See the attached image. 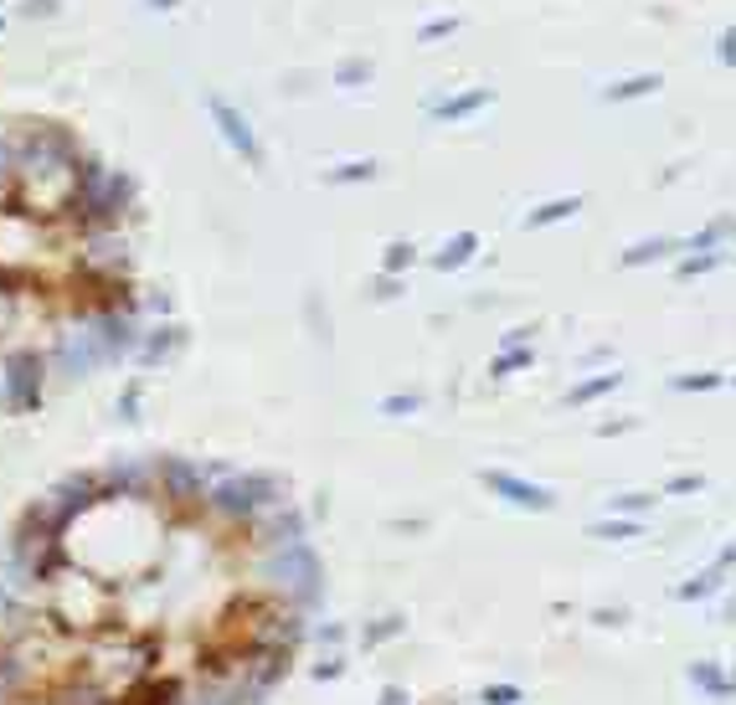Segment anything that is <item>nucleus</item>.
I'll use <instances>...</instances> for the list:
<instances>
[{"label":"nucleus","mask_w":736,"mask_h":705,"mask_svg":"<svg viewBox=\"0 0 736 705\" xmlns=\"http://www.w3.org/2000/svg\"><path fill=\"white\" fill-rule=\"evenodd\" d=\"M37 607L73 639H88L103 624H118V588H109L103 577L62 562L37 592Z\"/></svg>","instance_id":"f257e3e1"},{"label":"nucleus","mask_w":736,"mask_h":705,"mask_svg":"<svg viewBox=\"0 0 736 705\" xmlns=\"http://www.w3.org/2000/svg\"><path fill=\"white\" fill-rule=\"evenodd\" d=\"M252 577L258 588L289 603L294 613H314L320 592H325V562L310 541H294V546H273V551H252Z\"/></svg>","instance_id":"f03ea898"},{"label":"nucleus","mask_w":736,"mask_h":705,"mask_svg":"<svg viewBox=\"0 0 736 705\" xmlns=\"http://www.w3.org/2000/svg\"><path fill=\"white\" fill-rule=\"evenodd\" d=\"M135 201H139V186L129 171L103 165L98 155H83L67 222H73V227H114V222H124V216L135 212Z\"/></svg>","instance_id":"7ed1b4c3"},{"label":"nucleus","mask_w":736,"mask_h":705,"mask_svg":"<svg viewBox=\"0 0 736 705\" xmlns=\"http://www.w3.org/2000/svg\"><path fill=\"white\" fill-rule=\"evenodd\" d=\"M284 505V484L273 474H222L207 484V500H201V515L222 530H248L252 515Z\"/></svg>","instance_id":"20e7f679"},{"label":"nucleus","mask_w":736,"mask_h":705,"mask_svg":"<svg viewBox=\"0 0 736 705\" xmlns=\"http://www.w3.org/2000/svg\"><path fill=\"white\" fill-rule=\"evenodd\" d=\"M47 355L37 345H16L0 355V387H5V412L11 417H32L47 402Z\"/></svg>","instance_id":"39448f33"},{"label":"nucleus","mask_w":736,"mask_h":705,"mask_svg":"<svg viewBox=\"0 0 736 705\" xmlns=\"http://www.w3.org/2000/svg\"><path fill=\"white\" fill-rule=\"evenodd\" d=\"M47 372L58 376V381H83V376H93L109 366V355H103V345H98V335L88 330V319H73V325H58V335H52V345H47Z\"/></svg>","instance_id":"423d86ee"},{"label":"nucleus","mask_w":736,"mask_h":705,"mask_svg":"<svg viewBox=\"0 0 736 705\" xmlns=\"http://www.w3.org/2000/svg\"><path fill=\"white\" fill-rule=\"evenodd\" d=\"M227 469H207V464H196V458H180V453H160L155 458V494L160 505L180 515V509H201L207 500V484L222 479Z\"/></svg>","instance_id":"0eeeda50"},{"label":"nucleus","mask_w":736,"mask_h":705,"mask_svg":"<svg viewBox=\"0 0 736 705\" xmlns=\"http://www.w3.org/2000/svg\"><path fill=\"white\" fill-rule=\"evenodd\" d=\"M207 114H212L216 135H222V144H227L237 160H248V165H263V144H258V129H252L248 114H242L233 99H222V93H207Z\"/></svg>","instance_id":"6e6552de"},{"label":"nucleus","mask_w":736,"mask_h":705,"mask_svg":"<svg viewBox=\"0 0 736 705\" xmlns=\"http://www.w3.org/2000/svg\"><path fill=\"white\" fill-rule=\"evenodd\" d=\"M479 484L495 500H504V505H515V509H531V515L557 509V494L546 490V484H531V479H521V474H510V469H479Z\"/></svg>","instance_id":"1a4fd4ad"},{"label":"nucleus","mask_w":736,"mask_h":705,"mask_svg":"<svg viewBox=\"0 0 736 705\" xmlns=\"http://www.w3.org/2000/svg\"><path fill=\"white\" fill-rule=\"evenodd\" d=\"M186 345H191V330H186V325H175V319H155V325H145V335H139L135 361L145 366V372H165L171 361H180Z\"/></svg>","instance_id":"9d476101"},{"label":"nucleus","mask_w":736,"mask_h":705,"mask_svg":"<svg viewBox=\"0 0 736 705\" xmlns=\"http://www.w3.org/2000/svg\"><path fill=\"white\" fill-rule=\"evenodd\" d=\"M103 479V494H129V500H160L155 494V458H139V453H124L109 469H98Z\"/></svg>","instance_id":"9b49d317"},{"label":"nucleus","mask_w":736,"mask_h":705,"mask_svg":"<svg viewBox=\"0 0 736 705\" xmlns=\"http://www.w3.org/2000/svg\"><path fill=\"white\" fill-rule=\"evenodd\" d=\"M489 103H495V88H464V93H448V99H433V103H427V114L438 118V124H459V118L485 114Z\"/></svg>","instance_id":"f8f14e48"},{"label":"nucleus","mask_w":736,"mask_h":705,"mask_svg":"<svg viewBox=\"0 0 736 705\" xmlns=\"http://www.w3.org/2000/svg\"><path fill=\"white\" fill-rule=\"evenodd\" d=\"M726 571H732V546L716 551V567H711V571H696L690 582H679L675 597H679V603H706V597H716L721 582H726Z\"/></svg>","instance_id":"ddd939ff"},{"label":"nucleus","mask_w":736,"mask_h":705,"mask_svg":"<svg viewBox=\"0 0 736 705\" xmlns=\"http://www.w3.org/2000/svg\"><path fill=\"white\" fill-rule=\"evenodd\" d=\"M685 675H690V685H696L706 701H732V675H726L716 659H696Z\"/></svg>","instance_id":"4468645a"},{"label":"nucleus","mask_w":736,"mask_h":705,"mask_svg":"<svg viewBox=\"0 0 736 705\" xmlns=\"http://www.w3.org/2000/svg\"><path fill=\"white\" fill-rule=\"evenodd\" d=\"M474 253H479V232H453L444 242V253H433V268L438 274H459V268L474 263Z\"/></svg>","instance_id":"2eb2a0df"},{"label":"nucleus","mask_w":736,"mask_h":705,"mask_svg":"<svg viewBox=\"0 0 736 705\" xmlns=\"http://www.w3.org/2000/svg\"><path fill=\"white\" fill-rule=\"evenodd\" d=\"M623 387V372H598V376H582L577 387L566 392V407H592L602 396H613Z\"/></svg>","instance_id":"dca6fc26"},{"label":"nucleus","mask_w":736,"mask_h":705,"mask_svg":"<svg viewBox=\"0 0 736 705\" xmlns=\"http://www.w3.org/2000/svg\"><path fill=\"white\" fill-rule=\"evenodd\" d=\"M659 88H664L659 73H634V78H623V83H608V88H602V103H634V99L659 93Z\"/></svg>","instance_id":"f3484780"},{"label":"nucleus","mask_w":736,"mask_h":705,"mask_svg":"<svg viewBox=\"0 0 736 705\" xmlns=\"http://www.w3.org/2000/svg\"><path fill=\"white\" fill-rule=\"evenodd\" d=\"M670 253H679L675 237H644V242H634V248H623L619 263L623 268H649V263H659V257H670Z\"/></svg>","instance_id":"a211bd4d"},{"label":"nucleus","mask_w":736,"mask_h":705,"mask_svg":"<svg viewBox=\"0 0 736 705\" xmlns=\"http://www.w3.org/2000/svg\"><path fill=\"white\" fill-rule=\"evenodd\" d=\"M587 201L582 197H557V201H546V206H536V212H525V227L536 232V227H557V222H566V216H577Z\"/></svg>","instance_id":"6ab92c4d"},{"label":"nucleus","mask_w":736,"mask_h":705,"mask_svg":"<svg viewBox=\"0 0 736 705\" xmlns=\"http://www.w3.org/2000/svg\"><path fill=\"white\" fill-rule=\"evenodd\" d=\"M402 633H408V618H402V613H387V618H376V624L361 628V644L382 649V644H391V639H402Z\"/></svg>","instance_id":"aec40b11"},{"label":"nucleus","mask_w":736,"mask_h":705,"mask_svg":"<svg viewBox=\"0 0 736 705\" xmlns=\"http://www.w3.org/2000/svg\"><path fill=\"white\" fill-rule=\"evenodd\" d=\"M16 201V135H0V206Z\"/></svg>","instance_id":"412c9836"},{"label":"nucleus","mask_w":736,"mask_h":705,"mask_svg":"<svg viewBox=\"0 0 736 705\" xmlns=\"http://www.w3.org/2000/svg\"><path fill=\"white\" fill-rule=\"evenodd\" d=\"M325 180L329 186H366V180H376V160H346V165H329Z\"/></svg>","instance_id":"4be33fe9"},{"label":"nucleus","mask_w":736,"mask_h":705,"mask_svg":"<svg viewBox=\"0 0 736 705\" xmlns=\"http://www.w3.org/2000/svg\"><path fill=\"white\" fill-rule=\"evenodd\" d=\"M587 536H592V541H634V536H644V526L639 520H628V515H602Z\"/></svg>","instance_id":"5701e85b"},{"label":"nucleus","mask_w":736,"mask_h":705,"mask_svg":"<svg viewBox=\"0 0 736 705\" xmlns=\"http://www.w3.org/2000/svg\"><path fill=\"white\" fill-rule=\"evenodd\" d=\"M726 237H732V222H726V216H716V222H706V227H700L690 242H679V248H690V253H716Z\"/></svg>","instance_id":"b1692460"},{"label":"nucleus","mask_w":736,"mask_h":705,"mask_svg":"<svg viewBox=\"0 0 736 705\" xmlns=\"http://www.w3.org/2000/svg\"><path fill=\"white\" fill-rule=\"evenodd\" d=\"M531 361H536V351H531V345H504V351L489 361V376H515V372H525Z\"/></svg>","instance_id":"393cba45"},{"label":"nucleus","mask_w":736,"mask_h":705,"mask_svg":"<svg viewBox=\"0 0 736 705\" xmlns=\"http://www.w3.org/2000/svg\"><path fill=\"white\" fill-rule=\"evenodd\" d=\"M654 500H659V494H644V490L613 494V500H608V515H628V520H644V515L654 509Z\"/></svg>","instance_id":"a878e982"},{"label":"nucleus","mask_w":736,"mask_h":705,"mask_svg":"<svg viewBox=\"0 0 736 705\" xmlns=\"http://www.w3.org/2000/svg\"><path fill=\"white\" fill-rule=\"evenodd\" d=\"M371 73H376L371 58H346L335 67V83H340V88H361V83H371Z\"/></svg>","instance_id":"bb28decb"},{"label":"nucleus","mask_w":736,"mask_h":705,"mask_svg":"<svg viewBox=\"0 0 736 705\" xmlns=\"http://www.w3.org/2000/svg\"><path fill=\"white\" fill-rule=\"evenodd\" d=\"M412 263H417V248L412 242H387V257H382V274H408Z\"/></svg>","instance_id":"cd10ccee"},{"label":"nucleus","mask_w":736,"mask_h":705,"mask_svg":"<svg viewBox=\"0 0 736 705\" xmlns=\"http://www.w3.org/2000/svg\"><path fill=\"white\" fill-rule=\"evenodd\" d=\"M670 387H675V392H716V387H726V376L721 372H690V376H675Z\"/></svg>","instance_id":"c85d7f7f"},{"label":"nucleus","mask_w":736,"mask_h":705,"mask_svg":"<svg viewBox=\"0 0 736 705\" xmlns=\"http://www.w3.org/2000/svg\"><path fill=\"white\" fill-rule=\"evenodd\" d=\"M412 412H423V396H417V392H391V396H382V417H412Z\"/></svg>","instance_id":"c756f323"},{"label":"nucleus","mask_w":736,"mask_h":705,"mask_svg":"<svg viewBox=\"0 0 736 705\" xmlns=\"http://www.w3.org/2000/svg\"><path fill=\"white\" fill-rule=\"evenodd\" d=\"M135 310H139V319H145V314H150V319H171L175 299H171V294H160V289H150L145 299H135Z\"/></svg>","instance_id":"7c9ffc66"},{"label":"nucleus","mask_w":736,"mask_h":705,"mask_svg":"<svg viewBox=\"0 0 736 705\" xmlns=\"http://www.w3.org/2000/svg\"><path fill=\"white\" fill-rule=\"evenodd\" d=\"M716 263H721V253H685L675 274H679V278H700V274H711Z\"/></svg>","instance_id":"2f4dec72"},{"label":"nucleus","mask_w":736,"mask_h":705,"mask_svg":"<svg viewBox=\"0 0 736 705\" xmlns=\"http://www.w3.org/2000/svg\"><path fill=\"white\" fill-rule=\"evenodd\" d=\"M459 32V16H433L417 26V41H438V37H453Z\"/></svg>","instance_id":"473e14b6"},{"label":"nucleus","mask_w":736,"mask_h":705,"mask_svg":"<svg viewBox=\"0 0 736 705\" xmlns=\"http://www.w3.org/2000/svg\"><path fill=\"white\" fill-rule=\"evenodd\" d=\"M139 396H145L139 381H129V387L118 392V417H124V423H139V417H145V412H139Z\"/></svg>","instance_id":"72a5a7b5"},{"label":"nucleus","mask_w":736,"mask_h":705,"mask_svg":"<svg viewBox=\"0 0 736 705\" xmlns=\"http://www.w3.org/2000/svg\"><path fill=\"white\" fill-rule=\"evenodd\" d=\"M479 701L485 705H525V695H521V685H489Z\"/></svg>","instance_id":"f704fd0d"},{"label":"nucleus","mask_w":736,"mask_h":705,"mask_svg":"<svg viewBox=\"0 0 736 705\" xmlns=\"http://www.w3.org/2000/svg\"><path fill=\"white\" fill-rule=\"evenodd\" d=\"M58 11H62L58 0H21V16L26 21H52Z\"/></svg>","instance_id":"c9c22d12"},{"label":"nucleus","mask_w":736,"mask_h":705,"mask_svg":"<svg viewBox=\"0 0 736 705\" xmlns=\"http://www.w3.org/2000/svg\"><path fill=\"white\" fill-rule=\"evenodd\" d=\"M700 490H706V479H700V474H675L659 494H700Z\"/></svg>","instance_id":"e433bc0d"},{"label":"nucleus","mask_w":736,"mask_h":705,"mask_svg":"<svg viewBox=\"0 0 736 705\" xmlns=\"http://www.w3.org/2000/svg\"><path fill=\"white\" fill-rule=\"evenodd\" d=\"M310 675L320 680V685H325V680H340V675H346V659H340V654H329V659H320Z\"/></svg>","instance_id":"4c0bfd02"},{"label":"nucleus","mask_w":736,"mask_h":705,"mask_svg":"<svg viewBox=\"0 0 736 705\" xmlns=\"http://www.w3.org/2000/svg\"><path fill=\"white\" fill-rule=\"evenodd\" d=\"M397 294H402V278H397V274H382L376 284H371V299H382V304H387V299H397Z\"/></svg>","instance_id":"58836bf2"},{"label":"nucleus","mask_w":736,"mask_h":705,"mask_svg":"<svg viewBox=\"0 0 736 705\" xmlns=\"http://www.w3.org/2000/svg\"><path fill=\"white\" fill-rule=\"evenodd\" d=\"M716 62L721 67H736V32H721L716 37Z\"/></svg>","instance_id":"ea45409f"},{"label":"nucleus","mask_w":736,"mask_h":705,"mask_svg":"<svg viewBox=\"0 0 736 705\" xmlns=\"http://www.w3.org/2000/svg\"><path fill=\"white\" fill-rule=\"evenodd\" d=\"M592 624H598V628H619V624H628V607H598V613H592Z\"/></svg>","instance_id":"a19ab883"},{"label":"nucleus","mask_w":736,"mask_h":705,"mask_svg":"<svg viewBox=\"0 0 736 705\" xmlns=\"http://www.w3.org/2000/svg\"><path fill=\"white\" fill-rule=\"evenodd\" d=\"M314 633H320V644H346V639H350L346 624H320Z\"/></svg>","instance_id":"79ce46f5"},{"label":"nucleus","mask_w":736,"mask_h":705,"mask_svg":"<svg viewBox=\"0 0 736 705\" xmlns=\"http://www.w3.org/2000/svg\"><path fill=\"white\" fill-rule=\"evenodd\" d=\"M376 705H412V695H408V690H402V685H387V690H382V701H376Z\"/></svg>","instance_id":"37998d69"},{"label":"nucleus","mask_w":736,"mask_h":705,"mask_svg":"<svg viewBox=\"0 0 736 705\" xmlns=\"http://www.w3.org/2000/svg\"><path fill=\"white\" fill-rule=\"evenodd\" d=\"M531 335H536V325H515V330L504 335V345H531Z\"/></svg>","instance_id":"c03bdc74"},{"label":"nucleus","mask_w":736,"mask_h":705,"mask_svg":"<svg viewBox=\"0 0 736 705\" xmlns=\"http://www.w3.org/2000/svg\"><path fill=\"white\" fill-rule=\"evenodd\" d=\"M628 428H634V423H602L598 438H613V432H628Z\"/></svg>","instance_id":"a18cd8bd"},{"label":"nucleus","mask_w":736,"mask_h":705,"mask_svg":"<svg viewBox=\"0 0 736 705\" xmlns=\"http://www.w3.org/2000/svg\"><path fill=\"white\" fill-rule=\"evenodd\" d=\"M145 5H150V11H175L180 0H145Z\"/></svg>","instance_id":"49530a36"},{"label":"nucleus","mask_w":736,"mask_h":705,"mask_svg":"<svg viewBox=\"0 0 736 705\" xmlns=\"http://www.w3.org/2000/svg\"><path fill=\"white\" fill-rule=\"evenodd\" d=\"M0 412H5V387H0Z\"/></svg>","instance_id":"de8ad7c7"},{"label":"nucleus","mask_w":736,"mask_h":705,"mask_svg":"<svg viewBox=\"0 0 736 705\" xmlns=\"http://www.w3.org/2000/svg\"><path fill=\"white\" fill-rule=\"evenodd\" d=\"M0 37H5V16H0Z\"/></svg>","instance_id":"09e8293b"}]
</instances>
